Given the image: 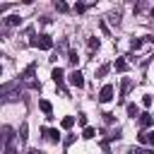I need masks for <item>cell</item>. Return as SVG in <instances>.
<instances>
[{
    "mask_svg": "<svg viewBox=\"0 0 154 154\" xmlns=\"http://www.w3.org/2000/svg\"><path fill=\"white\" fill-rule=\"evenodd\" d=\"M22 82L29 87V89H34V91H38L41 89V84L36 82V65L31 63V65H26V70L22 72Z\"/></svg>",
    "mask_w": 154,
    "mask_h": 154,
    "instance_id": "obj_1",
    "label": "cell"
},
{
    "mask_svg": "<svg viewBox=\"0 0 154 154\" xmlns=\"http://www.w3.org/2000/svg\"><path fill=\"white\" fill-rule=\"evenodd\" d=\"M38 108L46 113V118H48V120H53V106H51V101H48V99H38Z\"/></svg>",
    "mask_w": 154,
    "mask_h": 154,
    "instance_id": "obj_8",
    "label": "cell"
},
{
    "mask_svg": "<svg viewBox=\"0 0 154 154\" xmlns=\"http://www.w3.org/2000/svg\"><path fill=\"white\" fill-rule=\"evenodd\" d=\"M67 79H70V84H72V87H77V89H82V87H84V75H82L79 70H72Z\"/></svg>",
    "mask_w": 154,
    "mask_h": 154,
    "instance_id": "obj_4",
    "label": "cell"
},
{
    "mask_svg": "<svg viewBox=\"0 0 154 154\" xmlns=\"http://www.w3.org/2000/svg\"><path fill=\"white\" fill-rule=\"evenodd\" d=\"M137 142H140V144H154V130L140 132V135H137Z\"/></svg>",
    "mask_w": 154,
    "mask_h": 154,
    "instance_id": "obj_11",
    "label": "cell"
},
{
    "mask_svg": "<svg viewBox=\"0 0 154 154\" xmlns=\"http://www.w3.org/2000/svg\"><path fill=\"white\" fill-rule=\"evenodd\" d=\"M130 154H154L152 149H140V147H132L130 149Z\"/></svg>",
    "mask_w": 154,
    "mask_h": 154,
    "instance_id": "obj_24",
    "label": "cell"
},
{
    "mask_svg": "<svg viewBox=\"0 0 154 154\" xmlns=\"http://www.w3.org/2000/svg\"><path fill=\"white\" fill-rule=\"evenodd\" d=\"M29 154H43L41 149H29Z\"/></svg>",
    "mask_w": 154,
    "mask_h": 154,
    "instance_id": "obj_30",
    "label": "cell"
},
{
    "mask_svg": "<svg viewBox=\"0 0 154 154\" xmlns=\"http://www.w3.org/2000/svg\"><path fill=\"white\" fill-rule=\"evenodd\" d=\"M29 46H34V48H41V51H51V48H53V38H51L48 34H38V36H34V34H31V41H29Z\"/></svg>",
    "mask_w": 154,
    "mask_h": 154,
    "instance_id": "obj_3",
    "label": "cell"
},
{
    "mask_svg": "<svg viewBox=\"0 0 154 154\" xmlns=\"http://www.w3.org/2000/svg\"><path fill=\"white\" fill-rule=\"evenodd\" d=\"M108 70H111V65H101V67L96 70V75H99V77H106V75H108Z\"/></svg>",
    "mask_w": 154,
    "mask_h": 154,
    "instance_id": "obj_23",
    "label": "cell"
},
{
    "mask_svg": "<svg viewBox=\"0 0 154 154\" xmlns=\"http://www.w3.org/2000/svg\"><path fill=\"white\" fill-rule=\"evenodd\" d=\"M60 125H63V128H65V130H70V128H72V125H75V116H65V118H63V120H60Z\"/></svg>",
    "mask_w": 154,
    "mask_h": 154,
    "instance_id": "obj_16",
    "label": "cell"
},
{
    "mask_svg": "<svg viewBox=\"0 0 154 154\" xmlns=\"http://www.w3.org/2000/svg\"><path fill=\"white\" fill-rule=\"evenodd\" d=\"M152 123H154V118H152L149 113H142V116H140V128H142V132H147V128H149Z\"/></svg>",
    "mask_w": 154,
    "mask_h": 154,
    "instance_id": "obj_12",
    "label": "cell"
},
{
    "mask_svg": "<svg viewBox=\"0 0 154 154\" xmlns=\"http://www.w3.org/2000/svg\"><path fill=\"white\" fill-rule=\"evenodd\" d=\"M144 10H147V2H140V5L135 7V12H144Z\"/></svg>",
    "mask_w": 154,
    "mask_h": 154,
    "instance_id": "obj_28",
    "label": "cell"
},
{
    "mask_svg": "<svg viewBox=\"0 0 154 154\" xmlns=\"http://www.w3.org/2000/svg\"><path fill=\"white\" fill-rule=\"evenodd\" d=\"M72 10H75L77 14H82V12H87V10H89V5H84V2H77V5L72 7Z\"/></svg>",
    "mask_w": 154,
    "mask_h": 154,
    "instance_id": "obj_21",
    "label": "cell"
},
{
    "mask_svg": "<svg viewBox=\"0 0 154 154\" xmlns=\"http://www.w3.org/2000/svg\"><path fill=\"white\" fill-rule=\"evenodd\" d=\"M94 51H99V38H96V36L89 38V53H94Z\"/></svg>",
    "mask_w": 154,
    "mask_h": 154,
    "instance_id": "obj_19",
    "label": "cell"
},
{
    "mask_svg": "<svg viewBox=\"0 0 154 154\" xmlns=\"http://www.w3.org/2000/svg\"><path fill=\"white\" fill-rule=\"evenodd\" d=\"M67 60H70V65H77V60H79L77 51H70V53H67Z\"/></svg>",
    "mask_w": 154,
    "mask_h": 154,
    "instance_id": "obj_22",
    "label": "cell"
},
{
    "mask_svg": "<svg viewBox=\"0 0 154 154\" xmlns=\"http://www.w3.org/2000/svg\"><path fill=\"white\" fill-rule=\"evenodd\" d=\"M77 123H79V125H84V128H89V125H87V116H84V113H79V116H77Z\"/></svg>",
    "mask_w": 154,
    "mask_h": 154,
    "instance_id": "obj_26",
    "label": "cell"
},
{
    "mask_svg": "<svg viewBox=\"0 0 154 154\" xmlns=\"http://www.w3.org/2000/svg\"><path fill=\"white\" fill-rule=\"evenodd\" d=\"M103 120H106V123H113V113L106 111V113H103Z\"/></svg>",
    "mask_w": 154,
    "mask_h": 154,
    "instance_id": "obj_29",
    "label": "cell"
},
{
    "mask_svg": "<svg viewBox=\"0 0 154 154\" xmlns=\"http://www.w3.org/2000/svg\"><path fill=\"white\" fill-rule=\"evenodd\" d=\"M142 43H144V38H132V41H130V48H132V51H140Z\"/></svg>",
    "mask_w": 154,
    "mask_h": 154,
    "instance_id": "obj_20",
    "label": "cell"
},
{
    "mask_svg": "<svg viewBox=\"0 0 154 154\" xmlns=\"http://www.w3.org/2000/svg\"><path fill=\"white\" fill-rule=\"evenodd\" d=\"M41 132H43V137H46L48 142H53V144L60 142V132H58L55 128H41Z\"/></svg>",
    "mask_w": 154,
    "mask_h": 154,
    "instance_id": "obj_6",
    "label": "cell"
},
{
    "mask_svg": "<svg viewBox=\"0 0 154 154\" xmlns=\"http://www.w3.org/2000/svg\"><path fill=\"white\" fill-rule=\"evenodd\" d=\"M72 142H75V135H67V137H65V142H63V144H65V147H70V144H72Z\"/></svg>",
    "mask_w": 154,
    "mask_h": 154,
    "instance_id": "obj_27",
    "label": "cell"
},
{
    "mask_svg": "<svg viewBox=\"0 0 154 154\" xmlns=\"http://www.w3.org/2000/svg\"><path fill=\"white\" fill-rule=\"evenodd\" d=\"M142 106H147V108L152 106V96H149V94H144V96H142Z\"/></svg>",
    "mask_w": 154,
    "mask_h": 154,
    "instance_id": "obj_25",
    "label": "cell"
},
{
    "mask_svg": "<svg viewBox=\"0 0 154 154\" xmlns=\"http://www.w3.org/2000/svg\"><path fill=\"white\" fill-rule=\"evenodd\" d=\"M125 111H128V116H130V118H140V116H142L137 103H128V106H125Z\"/></svg>",
    "mask_w": 154,
    "mask_h": 154,
    "instance_id": "obj_13",
    "label": "cell"
},
{
    "mask_svg": "<svg viewBox=\"0 0 154 154\" xmlns=\"http://www.w3.org/2000/svg\"><path fill=\"white\" fill-rule=\"evenodd\" d=\"M132 89V79H128V77H123V82H120V101H125V96H128V91Z\"/></svg>",
    "mask_w": 154,
    "mask_h": 154,
    "instance_id": "obj_10",
    "label": "cell"
},
{
    "mask_svg": "<svg viewBox=\"0 0 154 154\" xmlns=\"http://www.w3.org/2000/svg\"><path fill=\"white\" fill-rule=\"evenodd\" d=\"M111 99H113V84H103L101 91H99V101L101 103H108Z\"/></svg>",
    "mask_w": 154,
    "mask_h": 154,
    "instance_id": "obj_5",
    "label": "cell"
},
{
    "mask_svg": "<svg viewBox=\"0 0 154 154\" xmlns=\"http://www.w3.org/2000/svg\"><path fill=\"white\" fill-rule=\"evenodd\" d=\"M51 77H53V82H55V84H58V87L63 89V94L67 96V91H65V87H63V82H65V72H63L60 67H55V70L51 72Z\"/></svg>",
    "mask_w": 154,
    "mask_h": 154,
    "instance_id": "obj_7",
    "label": "cell"
},
{
    "mask_svg": "<svg viewBox=\"0 0 154 154\" xmlns=\"http://www.w3.org/2000/svg\"><path fill=\"white\" fill-rule=\"evenodd\" d=\"M53 7H55L58 12H67V10H70V7H67V2H63V0H55V5H53Z\"/></svg>",
    "mask_w": 154,
    "mask_h": 154,
    "instance_id": "obj_18",
    "label": "cell"
},
{
    "mask_svg": "<svg viewBox=\"0 0 154 154\" xmlns=\"http://www.w3.org/2000/svg\"><path fill=\"white\" fill-rule=\"evenodd\" d=\"M19 22H22V17H19V14H10V17L5 19V24H7V26H19Z\"/></svg>",
    "mask_w": 154,
    "mask_h": 154,
    "instance_id": "obj_14",
    "label": "cell"
},
{
    "mask_svg": "<svg viewBox=\"0 0 154 154\" xmlns=\"http://www.w3.org/2000/svg\"><path fill=\"white\" fill-rule=\"evenodd\" d=\"M17 137H19V142H26V137H29V125H26V123H22V128H19V135H17Z\"/></svg>",
    "mask_w": 154,
    "mask_h": 154,
    "instance_id": "obj_15",
    "label": "cell"
},
{
    "mask_svg": "<svg viewBox=\"0 0 154 154\" xmlns=\"http://www.w3.org/2000/svg\"><path fill=\"white\" fill-rule=\"evenodd\" d=\"M113 67H116V72H128V67H130V60H128L125 55H123V58H116Z\"/></svg>",
    "mask_w": 154,
    "mask_h": 154,
    "instance_id": "obj_9",
    "label": "cell"
},
{
    "mask_svg": "<svg viewBox=\"0 0 154 154\" xmlns=\"http://www.w3.org/2000/svg\"><path fill=\"white\" fill-rule=\"evenodd\" d=\"M82 137H84V140H94V137H96V130L89 125V128H84V130H82Z\"/></svg>",
    "mask_w": 154,
    "mask_h": 154,
    "instance_id": "obj_17",
    "label": "cell"
},
{
    "mask_svg": "<svg viewBox=\"0 0 154 154\" xmlns=\"http://www.w3.org/2000/svg\"><path fill=\"white\" fill-rule=\"evenodd\" d=\"M2 132H5V135H2V142H5V152H2V154H17V137L12 135V128L5 125Z\"/></svg>",
    "mask_w": 154,
    "mask_h": 154,
    "instance_id": "obj_2",
    "label": "cell"
},
{
    "mask_svg": "<svg viewBox=\"0 0 154 154\" xmlns=\"http://www.w3.org/2000/svg\"><path fill=\"white\" fill-rule=\"evenodd\" d=\"M152 118H154V116H152Z\"/></svg>",
    "mask_w": 154,
    "mask_h": 154,
    "instance_id": "obj_31",
    "label": "cell"
}]
</instances>
